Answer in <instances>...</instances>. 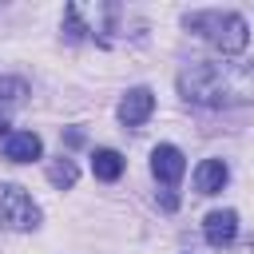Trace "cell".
<instances>
[{"label": "cell", "mask_w": 254, "mask_h": 254, "mask_svg": "<svg viewBox=\"0 0 254 254\" xmlns=\"http://www.w3.org/2000/svg\"><path fill=\"white\" fill-rule=\"evenodd\" d=\"M28 95V87L20 79H0V103H20Z\"/></svg>", "instance_id": "cell-11"}, {"label": "cell", "mask_w": 254, "mask_h": 254, "mask_svg": "<svg viewBox=\"0 0 254 254\" xmlns=\"http://www.w3.org/2000/svg\"><path fill=\"white\" fill-rule=\"evenodd\" d=\"M226 179H230V167L222 159H202L194 167V190L198 194H218L226 187Z\"/></svg>", "instance_id": "cell-7"}, {"label": "cell", "mask_w": 254, "mask_h": 254, "mask_svg": "<svg viewBox=\"0 0 254 254\" xmlns=\"http://www.w3.org/2000/svg\"><path fill=\"white\" fill-rule=\"evenodd\" d=\"M40 151H44V143L36 131H12L4 139V155L12 163H32V159H40Z\"/></svg>", "instance_id": "cell-8"}, {"label": "cell", "mask_w": 254, "mask_h": 254, "mask_svg": "<svg viewBox=\"0 0 254 254\" xmlns=\"http://www.w3.org/2000/svg\"><path fill=\"white\" fill-rule=\"evenodd\" d=\"M0 222L8 230H36L40 226V206L32 194L16 183H0Z\"/></svg>", "instance_id": "cell-3"}, {"label": "cell", "mask_w": 254, "mask_h": 254, "mask_svg": "<svg viewBox=\"0 0 254 254\" xmlns=\"http://www.w3.org/2000/svg\"><path fill=\"white\" fill-rule=\"evenodd\" d=\"M151 111H155V95H151L147 87H131V91L119 99V119H123L127 127L147 123V119H151Z\"/></svg>", "instance_id": "cell-5"}, {"label": "cell", "mask_w": 254, "mask_h": 254, "mask_svg": "<svg viewBox=\"0 0 254 254\" xmlns=\"http://www.w3.org/2000/svg\"><path fill=\"white\" fill-rule=\"evenodd\" d=\"M151 171H155V179H159L163 187H179V179H183V171H187V159H183L179 147L159 143V147L151 151Z\"/></svg>", "instance_id": "cell-4"}, {"label": "cell", "mask_w": 254, "mask_h": 254, "mask_svg": "<svg viewBox=\"0 0 254 254\" xmlns=\"http://www.w3.org/2000/svg\"><path fill=\"white\" fill-rule=\"evenodd\" d=\"M202 234L210 246H230L234 234H238V214L234 210H210L206 222H202Z\"/></svg>", "instance_id": "cell-6"}, {"label": "cell", "mask_w": 254, "mask_h": 254, "mask_svg": "<svg viewBox=\"0 0 254 254\" xmlns=\"http://www.w3.org/2000/svg\"><path fill=\"white\" fill-rule=\"evenodd\" d=\"M91 171H95V179L115 183V179L123 175V155H119V151H111V147H103V151H95V155H91Z\"/></svg>", "instance_id": "cell-9"}, {"label": "cell", "mask_w": 254, "mask_h": 254, "mask_svg": "<svg viewBox=\"0 0 254 254\" xmlns=\"http://www.w3.org/2000/svg\"><path fill=\"white\" fill-rule=\"evenodd\" d=\"M187 28L198 32L210 48H218L222 56H234L246 48L250 32H246V20L238 12H190L187 16Z\"/></svg>", "instance_id": "cell-1"}, {"label": "cell", "mask_w": 254, "mask_h": 254, "mask_svg": "<svg viewBox=\"0 0 254 254\" xmlns=\"http://www.w3.org/2000/svg\"><path fill=\"white\" fill-rule=\"evenodd\" d=\"M0 135H4V139H8V135H12V131H8V123H4V119H0Z\"/></svg>", "instance_id": "cell-12"}, {"label": "cell", "mask_w": 254, "mask_h": 254, "mask_svg": "<svg viewBox=\"0 0 254 254\" xmlns=\"http://www.w3.org/2000/svg\"><path fill=\"white\" fill-rule=\"evenodd\" d=\"M179 87H183V95H187L190 103H206V107H218V103H226V99H230V95H226V91H230V83H226L222 67H214V64H202V67L183 71Z\"/></svg>", "instance_id": "cell-2"}, {"label": "cell", "mask_w": 254, "mask_h": 254, "mask_svg": "<svg viewBox=\"0 0 254 254\" xmlns=\"http://www.w3.org/2000/svg\"><path fill=\"white\" fill-rule=\"evenodd\" d=\"M48 179H52L56 187H71V183H75V163H71V159H56V163L48 167Z\"/></svg>", "instance_id": "cell-10"}]
</instances>
